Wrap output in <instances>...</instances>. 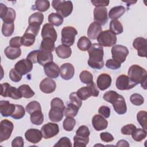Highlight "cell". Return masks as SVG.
Wrapping results in <instances>:
<instances>
[{
  "mask_svg": "<svg viewBox=\"0 0 147 147\" xmlns=\"http://www.w3.org/2000/svg\"><path fill=\"white\" fill-rule=\"evenodd\" d=\"M88 53L89 55L88 65L93 69H100L102 68L105 65L103 47L99 44H92L88 50Z\"/></svg>",
  "mask_w": 147,
  "mask_h": 147,
  "instance_id": "cell-1",
  "label": "cell"
},
{
  "mask_svg": "<svg viewBox=\"0 0 147 147\" xmlns=\"http://www.w3.org/2000/svg\"><path fill=\"white\" fill-rule=\"evenodd\" d=\"M127 74L133 82L137 84L140 83L145 90L146 89L147 72L144 68L137 64L133 65L129 68Z\"/></svg>",
  "mask_w": 147,
  "mask_h": 147,
  "instance_id": "cell-2",
  "label": "cell"
},
{
  "mask_svg": "<svg viewBox=\"0 0 147 147\" xmlns=\"http://www.w3.org/2000/svg\"><path fill=\"white\" fill-rule=\"evenodd\" d=\"M52 6L63 18L69 16L73 10V4L71 1L53 0Z\"/></svg>",
  "mask_w": 147,
  "mask_h": 147,
  "instance_id": "cell-3",
  "label": "cell"
},
{
  "mask_svg": "<svg viewBox=\"0 0 147 147\" xmlns=\"http://www.w3.org/2000/svg\"><path fill=\"white\" fill-rule=\"evenodd\" d=\"M87 85L86 87H81L76 91L78 96L83 100L87 99L91 96L97 97L99 93L94 82Z\"/></svg>",
  "mask_w": 147,
  "mask_h": 147,
  "instance_id": "cell-4",
  "label": "cell"
},
{
  "mask_svg": "<svg viewBox=\"0 0 147 147\" xmlns=\"http://www.w3.org/2000/svg\"><path fill=\"white\" fill-rule=\"evenodd\" d=\"M77 30L72 26H65L61 30V42L68 47L72 46L75 42Z\"/></svg>",
  "mask_w": 147,
  "mask_h": 147,
  "instance_id": "cell-5",
  "label": "cell"
},
{
  "mask_svg": "<svg viewBox=\"0 0 147 147\" xmlns=\"http://www.w3.org/2000/svg\"><path fill=\"white\" fill-rule=\"evenodd\" d=\"M96 39L99 45L106 47L114 46L117 42L116 35L112 33L110 30L102 32Z\"/></svg>",
  "mask_w": 147,
  "mask_h": 147,
  "instance_id": "cell-6",
  "label": "cell"
},
{
  "mask_svg": "<svg viewBox=\"0 0 147 147\" xmlns=\"http://www.w3.org/2000/svg\"><path fill=\"white\" fill-rule=\"evenodd\" d=\"M113 59L119 63H123L129 55V50L125 46L122 45H114L111 48Z\"/></svg>",
  "mask_w": 147,
  "mask_h": 147,
  "instance_id": "cell-7",
  "label": "cell"
},
{
  "mask_svg": "<svg viewBox=\"0 0 147 147\" xmlns=\"http://www.w3.org/2000/svg\"><path fill=\"white\" fill-rule=\"evenodd\" d=\"M1 89V95L3 97H10L14 99H20L22 97L18 88L11 86L8 83H2Z\"/></svg>",
  "mask_w": 147,
  "mask_h": 147,
  "instance_id": "cell-8",
  "label": "cell"
},
{
  "mask_svg": "<svg viewBox=\"0 0 147 147\" xmlns=\"http://www.w3.org/2000/svg\"><path fill=\"white\" fill-rule=\"evenodd\" d=\"M14 129L12 122L8 119H3L0 123V142L7 140L11 136Z\"/></svg>",
  "mask_w": 147,
  "mask_h": 147,
  "instance_id": "cell-9",
  "label": "cell"
},
{
  "mask_svg": "<svg viewBox=\"0 0 147 147\" xmlns=\"http://www.w3.org/2000/svg\"><path fill=\"white\" fill-rule=\"evenodd\" d=\"M16 11L11 7H7L3 3H0V17L4 23L13 24L16 18Z\"/></svg>",
  "mask_w": 147,
  "mask_h": 147,
  "instance_id": "cell-10",
  "label": "cell"
},
{
  "mask_svg": "<svg viewBox=\"0 0 147 147\" xmlns=\"http://www.w3.org/2000/svg\"><path fill=\"white\" fill-rule=\"evenodd\" d=\"M116 87L119 90H128L134 87L137 84L125 75L119 76L115 82Z\"/></svg>",
  "mask_w": 147,
  "mask_h": 147,
  "instance_id": "cell-11",
  "label": "cell"
},
{
  "mask_svg": "<svg viewBox=\"0 0 147 147\" xmlns=\"http://www.w3.org/2000/svg\"><path fill=\"white\" fill-rule=\"evenodd\" d=\"M41 131L45 139H49L56 136L59 133V125L55 123L48 122L42 126Z\"/></svg>",
  "mask_w": 147,
  "mask_h": 147,
  "instance_id": "cell-12",
  "label": "cell"
},
{
  "mask_svg": "<svg viewBox=\"0 0 147 147\" xmlns=\"http://www.w3.org/2000/svg\"><path fill=\"white\" fill-rule=\"evenodd\" d=\"M94 20L100 25H104L108 21L107 9L105 7H95L94 9Z\"/></svg>",
  "mask_w": 147,
  "mask_h": 147,
  "instance_id": "cell-13",
  "label": "cell"
},
{
  "mask_svg": "<svg viewBox=\"0 0 147 147\" xmlns=\"http://www.w3.org/2000/svg\"><path fill=\"white\" fill-rule=\"evenodd\" d=\"M14 68L21 75H25L32 70L33 63L29 60L24 59L16 63Z\"/></svg>",
  "mask_w": 147,
  "mask_h": 147,
  "instance_id": "cell-14",
  "label": "cell"
},
{
  "mask_svg": "<svg viewBox=\"0 0 147 147\" xmlns=\"http://www.w3.org/2000/svg\"><path fill=\"white\" fill-rule=\"evenodd\" d=\"M133 46L137 50V53L139 56L143 57H146L147 42L145 38L141 37L136 38L133 42Z\"/></svg>",
  "mask_w": 147,
  "mask_h": 147,
  "instance_id": "cell-15",
  "label": "cell"
},
{
  "mask_svg": "<svg viewBox=\"0 0 147 147\" xmlns=\"http://www.w3.org/2000/svg\"><path fill=\"white\" fill-rule=\"evenodd\" d=\"M75 74L74 65L69 63H64L60 67V75L62 79L64 80L71 79Z\"/></svg>",
  "mask_w": 147,
  "mask_h": 147,
  "instance_id": "cell-16",
  "label": "cell"
},
{
  "mask_svg": "<svg viewBox=\"0 0 147 147\" xmlns=\"http://www.w3.org/2000/svg\"><path fill=\"white\" fill-rule=\"evenodd\" d=\"M41 131L37 129H29L25 133V137L27 141L32 143L39 142L42 138Z\"/></svg>",
  "mask_w": 147,
  "mask_h": 147,
  "instance_id": "cell-17",
  "label": "cell"
},
{
  "mask_svg": "<svg viewBox=\"0 0 147 147\" xmlns=\"http://www.w3.org/2000/svg\"><path fill=\"white\" fill-rule=\"evenodd\" d=\"M56 87V82L51 78H44L40 83V90L45 94L53 92Z\"/></svg>",
  "mask_w": 147,
  "mask_h": 147,
  "instance_id": "cell-18",
  "label": "cell"
},
{
  "mask_svg": "<svg viewBox=\"0 0 147 147\" xmlns=\"http://www.w3.org/2000/svg\"><path fill=\"white\" fill-rule=\"evenodd\" d=\"M45 75L49 78H57L59 76L60 68L54 62L51 61L44 66Z\"/></svg>",
  "mask_w": 147,
  "mask_h": 147,
  "instance_id": "cell-19",
  "label": "cell"
},
{
  "mask_svg": "<svg viewBox=\"0 0 147 147\" xmlns=\"http://www.w3.org/2000/svg\"><path fill=\"white\" fill-rule=\"evenodd\" d=\"M64 110V109L58 106H51L48 114L49 118L53 122H60L63 118Z\"/></svg>",
  "mask_w": 147,
  "mask_h": 147,
  "instance_id": "cell-20",
  "label": "cell"
},
{
  "mask_svg": "<svg viewBox=\"0 0 147 147\" xmlns=\"http://www.w3.org/2000/svg\"><path fill=\"white\" fill-rule=\"evenodd\" d=\"M41 37L42 38H50L54 41H56L57 34L53 26L50 23L44 25L41 30Z\"/></svg>",
  "mask_w": 147,
  "mask_h": 147,
  "instance_id": "cell-21",
  "label": "cell"
},
{
  "mask_svg": "<svg viewBox=\"0 0 147 147\" xmlns=\"http://www.w3.org/2000/svg\"><path fill=\"white\" fill-rule=\"evenodd\" d=\"M92 124L95 130L96 131H100L107 128L108 126V121L101 115L96 114L92 117Z\"/></svg>",
  "mask_w": 147,
  "mask_h": 147,
  "instance_id": "cell-22",
  "label": "cell"
},
{
  "mask_svg": "<svg viewBox=\"0 0 147 147\" xmlns=\"http://www.w3.org/2000/svg\"><path fill=\"white\" fill-rule=\"evenodd\" d=\"M111 78L107 74H102L97 78L96 84L99 90L103 91L107 89L111 84Z\"/></svg>",
  "mask_w": 147,
  "mask_h": 147,
  "instance_id": "cell-23",
  "label": "cell"
},
{
  "mask_svg": "<svg viewBox=\"0 0 147 147\" xmlns=\"http://www.w3.org/2000/svg\"><path fill=\"white\" fill-rule=\"evenodd\" d=\"M16 109V105L10 103L7 100L0 101V111L3 117L11 116Z\"/></svg>",
  "mask_w": 147,
  "mask_h": 147,
  "instance_id": "cell-24",
  "label": "cell"
},
{
  "mask_svg": "<svg viewBox=\"0 0 147 147\" xmlns=\"http://www.w3.org/2000/svg\"><path fill=\"white\" fill-rule=\"evenodd\" d=\"M115 111L119 114H124L127 111V106L125 98L122 95H119V97L112 103Z\"/></svg>",
  "mask_w": 147,
  "mask_h": 147,
  "instance_id": "cell-25",
  "label": "cell"
},
{
  "mask_svg": "<svg viewBox=\"0 0 147 147\" xmlns=\"http://www.w3.org/2000/svg\"><path fill=\"white\" fill-rule=\"evenodd\" d=\"M102 32V26L96 22H92L87 30V36L92 40H95L97 38L99 34Z\"/></svg>",
  "mask_w": 147,
  "mask_h": 147,
  "instance_id": "cell-26",
  "label": "cell"
},
{
  "mask_svg": "<svg viewBox=\"0 0 147 147\" xmlns=\"http://www.w3.org/2000/svg\"><path fill=\"white\" fill-rule=\"evenodd\" d=\"M53 61V55L51 52L40 50L37 56V63L44 66L46 64Z\"/></svg>",
  "mask_w": 147,
  "mask_h": 147,
  "instance_id": "cell-27",
  "label": "cell"
},
{
  "mask_svg": "<svg viewBox=\"0 0 147 147\" xmlns=\"http://www.w3.org/2000/svg\"><path fill=\"white\" fill-rule=\"evenodd\" d=\"M56 53L57 56L61 59H67L71 56L72 49L70 47L65 45H59L55 48Z\"/></svg>",
  "mask_w": 147,
  "mask_h": 147,
  "instance_id": "cell-28",
  "label": "cell"
},
{
  "mask_svg": "<svg viewBox=\"0 0 147 147\" xmlns=\"http://www.w3.org/2000/svg\"><path fill=\"white\" fill-rule=\"evenodd\" d=\"M4 53L8 59L14 60L20 56L21 55V49L20 48H13L8 46L5 49Z\"/></svg>",
  "mask_w": 147,
  "mask_h": 147,
  "instance_id": "cell-29",
  "label": "cell"
},
{
  "mask_svg": "<svg viewBox=\"0 0 147 147\" xmlns=\"http://www.w3.org/2000/svg\"><path fill=\"white\" fill-rule=\"evenodd\" d=\"M126 9L123 6H117L112 7L109 13V17L114 20L121 17L125 13Z\"/></svg>",
  "mask_w": 147,
  "mask_h": 147,
  "instance_id": "cell-30",
  "label": "cell"
},
{
  "mask_svg": "<svg viewBox=\"0 0 147 147\" xmlns=\"http://www.w3.org/2000/svg\"><path fill=\"white\" fill-rule=\"evenodd\" d=\"M55 41L50 38H42L40 44V50L52 52L55 50Z\"/></svg>",
  "mask_w": 147,
  "mask_h": 147,
  "instance_id": "cell-31",
  "label": "cell"
},
{
  "mask_svg": "<svg viewBox=\"0 0 147 147\" xmlns=\"http://www.w3.org/2000/svg\"><path fill=\"white\" fill-rule=\"evenodd\" d=\"M79 107L75 105L69 103L67 104V107H65V110L64 111V115L66 117H75L79 111Z\"/></svg>",
  "mask_w": 147,
  "mask_h": 147,
  "instance_id": "cell-32",
  "label": "cell"
},
{
  "mask_svg": "<svg viewBox=\"0 0 147 147\" xmlns=\"http://www.w3.org/2000/svg\"><path fill=\"white\" fill-rule=\"evenodd\" d=\"M91 46V42L88 38L86 36L81 37L78 41L77 47L82 51H88Z\"/></svg>",
  "mask_w": 147,
  "mask_h": 147,
  "instance_id": "cell-33",
  "label": "cell"
},
{
  "mask_svg": "<svg viewBox=\"0 0 147 147\" xmlns=\"http://www.w3.org/2000/svg\"><path fill=\"white\" fill-rule=\"evenodd\" d=\"M110 30L114 34H119L123 32V26L117 20H114L110 21L109 24Z\"/></svg>",
  "mask_w": 147,
  "mask_h": 147,
  "instance_id": "cell-34",
  "label": "cell"
},
{
  "mask_svg": "<svg viewBox=\"0 0 147 147\" xmlns=\"http://www.w3.org/2000/svg\"><path fill=\"white\" fill-rule=\"evenodd\" d=\"M18 90L20 91L22 97L25 98H30L33 96L35 94L34 92L28 84H22L18 87Z\"/></svg>",
  "mask_w": 147,
  "mask_h": 147,
  "instance_id": "cell-35",
  "label": "cell"
},
{
  "mask_svg": "<svg viewBox=\"0 0 147 147\" xmlns=\"http://www.w3.org/2000/svg\"><path fill=\"white\" fill-rule=\"evenodd\" d=\"M30 121L35 125L42 124L44 121V115L41 110L36 111L30 114Z\"/></svg>",
  "mask_w": 147,
  "mask_h": 147,
  "instance_id": "cell-36",
  "label": "cell"
},
{
  "mask_svg": "<svg viewBox=\"0 0 147 147\" xmlns=\"http://www.w3.org/2000/svg\"><path fill=\"white\" fill-rule=\"evenodd\" d=\"M50 7L49 1L48 0H37L35 1L34 6L33 10H37L41 12L47 11Z\"/></svg>",
  "mask_w": 147,
  "mask_h": 147,
  "instance_id": "cell-37",
  "label": "cell"
},
{
  "mask_svg": "<svg viewBox=\"0 0 147 147\" xmlns=\"http://www.w3.org/2000/svg\"><path fill=\"white\" fill-rule=\"evenodd\" d=\"M44 20V15L40 12H36L32 14L28 20L29 24L41 25Z\"/></svg>",
  "mask_w": 147,
  "mask_h": 147,
  "instance_id": "cell-38",
  "label": "cell"
},
{
  "mask_svg": "<svg viewBox=\"0 0 147 147\" xmlns=\"http://www.w3.org/2000/svg\"><path fill=\"white\" fill-rule=\"evenodd\" d=\"M48 21L52 25L59 26L62 25L63 22V18L57 13H51L48 16Z\"/></svg>",
  "mask_w": 147,
  "mask_h": 147,
  "instance_id": "cell-39",
  "label": "cell"
},
{
  "mask_svg": "<svg viewBox=\"0 0 147 147\" xmlns=\"http://www.w3.org/2000/svg\"><path fill=\"white\" fill-rule=\"evenodd\" d=\"M147 136V132L146 130L144 129H136L131 134L132 138L137 142H140L144 140Z\"/></svg>",
  "mask_w": 147,
  "mask_h": 147,
  "instance_id": "cell-40",
  "label": "cell"
},
{
  "mask_svg": "<svg viewBox=\"0 0 147 147\" xmlns=\"http://www.w3.org/2000/svg\"><path fill=\"white\" fill-rule=\"evenodd\" d=\"M35 40L36 36L30 33H25L21 37V43L25 47H30L34 43Z\"/></svg>",
  "mask_w": 147,
  "mask_h": 147,
  "instance_id": "cell-41",
  "label": "cell"
},
{
  "mask_svg": "<svg viewBox=\"0 0 147 147\" xmlns=\"http://www.w3.org/2000/svg\"><path fill=\"white\" fill-rule=\"evenodd\" d=\"M137 120L142 129H147V113L145 111H140L137 114Z\"/></svg>",
  "mask_w": 147,
  "mask_h": 147,
  "instance_id": "cell-42",
  "label": "cell"
},
{
  "mask_svg": "<svg viewBox=\"0 0 147 147\" xmlns=\"http://www.w3.org/2000/svg\"><path fill=\"white\" fill-rule=\"evenodd\" d=\"M79 78L82 83L86 84H88L93 82V76L92 74L86 70L81 72L79 75Z\"/></svg>",
  "mask_w": 147,
  "mask_h": 147,
  "instance_id": "cell-43",
  "label": "cell"
},
{
  "mask_svg": "<svg viewBox=\"0 0 147 147\" xmlns=\"http://www.w3.org/2000/svg\"><path fill=\"white\" fill-rule=\"evenodd\" d=\"M74 147H85L89 142L88 137H82L75 135L74 137Z\"/></svg>",
  "mask_w": 147,
  "mask_h": 147,
  "instance_id": "cell-44",
  "label": "cell"
},
{
  "mask_svg": "<svg viewBox=\"0 0 147 147\" xmlns=\"http://www.w3.org/2000/svg\"><path fill=\"white\" fill-rule=\"evenodd\" d=\"M119 94H118L116 91L110 90L104 94L103 98L107 102L112 104L119 97Z\"/></svg>",
  "mask_w": 147,
  "mask_h": 147,
  "instance_id": "cell-45",
  "label": "cell"
},
{
  "mask_svg": "<svg viewBox=\"0 0 147 147\" xmlns=\"http://www.w3.org/2000/svg\"><path fill=\"white\" fill-rule=\"evenodd\" d=\"M14 30V24H7L3 22L2 27V33L5 37H9L11 36Z\"/></svg>",
  "mask_w": 147,
  "mask_h": 147,
  "instance_id": "cell-46",
  "label": "cell"
},
{
  "mask_svg": "<svg viewBox=\"0 0 147 147\" xmlns=\"http://www.w3.org/2000/svg\"><path fill=\"white\" fill-rule=\"evenodd\" d=\"M76 124V121L73 117H67L63 121V126L67 131H72Z\"/></svg>",
  "mask_w": 147,
  "mask_h": 147,
  "instance_id": "cell-47",
  "label": "cell"
},
{
  "mask_svg": "<svg viewBox=\"0 0 147 147\" xmlns=\"http://www.w3.org/2000/svg\"><path fill=\"white\" fill-rule=\"evenodd\" d=\"M26 111L27 113H28L29 114H32V113L38 111V110H41V107L39 102L33 100L30 102H29L26 106Z\"/></svg>",
  "mask_w": 147,
  "mask_h": 147,
  "instance_id": "cell-48",
  "label": "cell"
},
{
  "mask_svg": "<svg viewBox=\"0 0 147 147\" xmlns=\"http://www.w3.org/2000/svg\"><path fill=\"white\" fill-rule=\"evenodd\" d=\"M25 114V110L24 107L20 105H16V109L11 115V117L14 119H20L23 118Z\"/></svg>",
  "mask_w": 147,
  "mask_h": 147,
  "instance_id": "cell-49",
  "label": "cell"
},
{
  "mask_svg": "<svg viewBox=\"0 0 147 147\" xmlns=\"http://www.w3.org/2000/svg\"><path fill=\"white\" fill-rule=\"evenodd\" d=\"M130 100L131 103L135 106H140L144 102V99L142 96L137 93L131 95L130 97Z\"/></svg>",
  "mask_w": 147,
  "mask_h": 147,
  "instance_id": "cell-50",
  "label": "cell"
},
{
  "mask_svg": "<svg viewBox=\"0 0 147 147\" xmlns=\"http://www.w3.org/2000/svg\"><path fill=\"white\" fill-rule=\"evenodd\" d=\"M90 131L87 126L85 125L80 126L76 131V135L82 137H88Z\"/></svg>",
  "mask_w": 147,
  "mask_h": 147,
  "instance_id": "cell-51",
  "label": "cell"
},
{
  "mask_svg": "<svg viewBox=\"0 0 147 147\" xmlns=\"http://www.w3.org/2000/svg\"><path fill=\"white\" fill-rule=\"evenodd\" d=\"M69 99L71 101V103L77 106L79 108L81 107L82 105V100L78 96L76 92H73L70 94L69 95Z\"/></svg>",
  "mask_w": 147,
  "mask_h": 147,
  "instance_id": "cell-52",
  "label": "cell"
},
{
  "mask_svg": "<svg viewBox=\"0 0 147 147\" xmlns=\"http://www.w3.org/2000/svg\"><path fill=\"white\" fill-rule=\"evenodd\" d=\"M136 129V126L133 124H127L121 128V131L125 135H131Z\"/></svg>",
  "mask_w": 147,
  "mask_h": 147,
  "instance_id": "cell-53",
  "label": "cell"
},
{
  "mask_svg": "<svg viewBox=\"0 0 147 147\" xmlns=\"http://www.w3.org/2000/svg\"><path fill=\"white\" fill-rule=\"evenodd\" d=\"M22 75H21L20 74H19L15 68H12L10 71L9 72V78L11 79V81L14 82H20L22 79Z\"/></svg>",
  "mask_w": 147,
  "mask_h": 147,
  "instance_id": "cell-54",
  "label": "cell"
},
{
  "mask_svg": "<svg viewBox=\"0 0 147 147\" xmlns=\"http://www.w3.org/2000/svg\"><path fill=\"white\" fill-rule=\"evenodd\" d=\"M40 29V26L34 24H29V26H28L26 31L25 33H30L34 36H36Z\"/></svg>",
  "mask_w": 147,
  "mask_h": 147,
  "instance_id": "cell-55",
  "label": "cell"
},
{
  "mask_svg": "<svg viewBox=\"0 0 147 147\" xmlns=\"http://www.w3.org/2000/svg\"><path fill=\"white\" fill-rule=\"evenodd\" d=\"M72 146V143L71 142V140L69 138H68L67 137H63L61 138L54 145V146H69L71 147Z\"/></svg>",
  "mask_w": 147,
  "mask_h": 147,
  "instance_id": "cell-56",
  "label": "cell"
},
{
  "mask_svg": "<svg viewBox=\"0 0 147 147\" xmlns=\"http://www.w3.org/2000/svg\"><path fill=\"white\" fill-rule=\"evenodd\" d=\"M106 67L111 69H117L121 67V63L114 60V59H109L106 62Z\"/></svg>",
  "mask_w": 147,
  "mask_h": 147,
  "instance_id": "cell-57",
  "label": "cell"
},
{
  "mask_svg": "<svg viewBox=\"0 0 147 147\" xmlns=\"http://www.w3.org/2000/svg\"><path fill=\"white\" fill-rule=\"evenodd\" d=\"M9 45L13 48H20L22 45L21 37L16 36L11 38L10 40Z\"/></svg>",
  "mask_w": 147,
  "mask_h": 147,
  "instance_id": "cell-58",
  "label": "cell"
},
{
  "mask_svg": "<svg viewBox=\"0 0 147 147\" xmlns=\"http://www.w3.org/2000/svg\"><path fill=\"white\" fill-rule=\"evenodd\" d=\"M98 113L105 118H107L110 115V109L107 106H102L99 108Z\"/></svg>",
  "mask_w": 147,
  "mask_h": 147,
  "instance_id": "cell-59",
  "label": "cell"
},
{
  "mask_svg": "<svg viewBox=\"0 0 147 147\" xmlns=\"http://www.w3.org/2000/svg\"><path fill=\"white\" fill-rule=\"evenodd\" d=\"M40 50H34L30 52L26 56V59L30 61L32 63H37V56Z\"/></svg>",
  "mask_w": 147,
  "mask_h": 147,
  "instance_id": "cell-60",
  "label": "cell"
},
{
  "mask_svg": "<svg viewBox=\"0 0 147 147\" xmlns=\"http://www.w3.org/2000/svg\"><path fill=\"white\" fill-rule=\"evenodd\" d=\"M100 138L102 141L106 142H110L114 140L113 135L108 132H102L100 134Z\"/></svg>",
  "mask_w": 147,
  "mask_h": 147,
  "instance_id": "cell-61",
  "label": "cell"
},
{
  "mask_svg": "<svg viewBox=\"0 0 147 147\" xmlns=\"http://www.w3.org/2000/svg\"><path fill=\"white\" fill-rule=\"evenodd\" d=\"M24 145V140L21 136L16 137L11 142V146L13 147H23Z\"/></svg>",
  "mask_w": 147,
  "mask_h": 147,
  "instance_id": "cell-62",
  "label": "cell"
},
{
  "mask_svg": "<svg viewBox=\"0 0 147 147\" xmlns=\"http://www.w3.org/2000/svg\"><path fill=\"white\" fill-rule=\"evenodd\" d=\"M91 3L96 7H104L109 5V0H92Z\"/></svg>",
  "mask_w": 147,
  "mask_h": 147,
  "instance_id": "cell-63",
  "label": "cell"
},
{
  "mask_svg": "<svg viewBox=\"0 0 147 147\" xmlns=\"http://www.w3.org/2000/svg\"><path fill=\"white\" fill-rule=\"evenodd\" d=\"M116 146H129V144L128 142L124 140H121L117 143Z\"/></svg>",
  "mask_w": 147,
  "mask_h": 147,
  "instance_id": "cell-64",
  "label": "cell"
}]
</instances>
